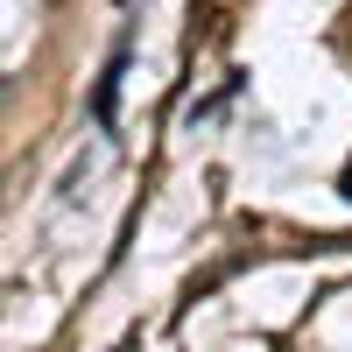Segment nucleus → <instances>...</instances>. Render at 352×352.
<instances>
[{"mask_svg":"<svg viewBox=\"0 0 352 352\" xmlns=\"http://www.w3.org/2000/svg\"><path fill=\"white\" fill-rule=\"evenodd\" d=\"M338 190H345V197H352V162H345V176H338Z\"/></svg>","mask_w":352,"mask_h":352,"instance_id":"obj_2","label":"nucleus"},{"mask_svg":"<svg viewBox=\"0 0 352 352\" xmlns=\"http://www.w3.org/2000/svg\"><path fill=\"white\" fill-rule=\"evenodd\" d=\"M120 71H127V43L113 50V64H106L99 92H92V120H99V127H113V113H120Z\"/></svg>","mask_w":352,"mask_h":352,"instance_id":"obj_1","label":"nucleus"}]
</instances>
